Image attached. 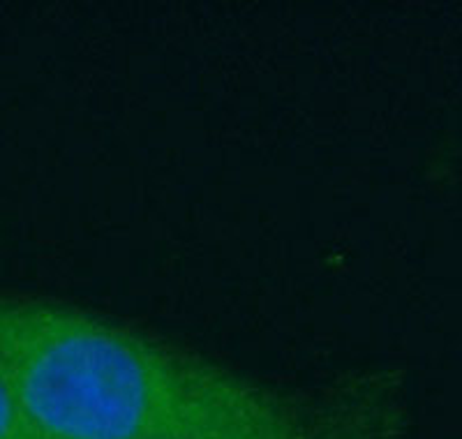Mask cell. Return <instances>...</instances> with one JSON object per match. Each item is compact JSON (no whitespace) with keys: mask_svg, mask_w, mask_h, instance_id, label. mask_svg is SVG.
<instances>
[{"mask_svg":"<svg viewBox=\"0 0 462 439\" xmlns=\"http://www.w3.org/2000/svg\"><path fill=\"white\" fill-rule=\"evenodd\" d=\"M319 403L300 405L257 387L220 412L152 439H315Z\"/></svg>","mask_w":462,"mask_h":439,"instance_id":"7a4b0ae2","label":"cell"},{"mask_svg":"<svg viewBox=\"0 0 462 439\" xmlns=\"http://www.w3.org/2000/svg\"><path fill=\"white\" fill-rule=\"evenodd\" d=\"M0 439H40L28 425L3 370H0Z\"/></svg>","mask_w":462,"mask_h":439,"instance_id":"277c9868","label":"cell"},{"mask_svg":"<svg viewBox=\"0 0 462 439\" xmlns=\"http://www.w3.org/2000/svg\"><path fill=\"white\" fill-rule=\"evenodd\" d=\"M315 439H395V418L379 393L349 384L319 400Z\"/></svg>","mask_w":462,"mask_h":439,"instance_id":"3957f363","label":"cell"},{"mask_svg":"<svg viewBox=\"0 0 462 439\" xmlns=\"http://www.w3.org/2000/svg\"><path fill=\"white\" fill-rule=\"evenodd\" d=\"M0 370L40 439H152L259 387L88 310L3 294Z\"/></svg>","mask_w":462,"mask_h":439,"instance_id":"6da1fadb","label":"cell"}]
</instances>
